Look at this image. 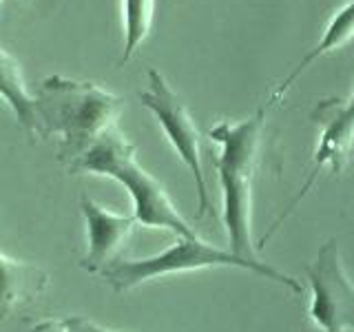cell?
<instances>
[{
  "label": "cell",
  "mask_w": 354,
  "mask_h": 332,
  "mask_svg": "<svg viewBox=\"0 0 354 332\" xmlns=\"http://www.w3.org/2000/svg\"><path fill=\"white\" fill-rule=\"evenodd\" d=\"M149 89L140 93L142 104L147 107L155 120L160 122L164 136L169 138L173 149L180 155V160L186 164V169L193 173L195 188H197V217L213 215L215 208L208 197L204 166H202V144H199V131L188 113L182 98L177 95L166 77L158 69H149Z\"/></svg>",
  "instance_id": "obj_5"
},
{
  "label": "cell",
  "mask_w": 354,
  "mask_h": 332,
  "mask_svg": "<svg viewBox=\"0 0 354 332\" xmlns=\"http://www.w3.org/2000/svg\"><path fill=\"white\" fill-rule=\"evenodd\" d=\"M62 324H64L66 332H113V330H106L104 326H100V324H95L93 319L82 317V315L64 317Z\"/></svg>",
  "instance_id": "obj_13"
},
{
  "label": "cell",
  "mask_w": 354,
  "mask_h": 332,
  "mask_svg": "<svg viewBox=\"0 0 354 332\" xmlns=\"http://www.w3.org/2000/svg\"><path fill=\"white\" fill-rule=\"evenodd\" d=\"M47 286L49 275L40 266L0 252V319L11 315L18 306L36 302Z\"/></svg>",
  "instance_id": "obj_9"
},
{
  "label": "cell",
  "mask_w": 354,
  "mask_h": 332,
  "mask_svg": "<svg viewBox=\"0 0 354 332\" xmlns=\"http://www.w3.org/2000/svg\"><path fill=\"white\" fill-rule=\"evenodd\" d=\"M266 127V107L241 122H219L208 138L219 144L215 158L221 195H224V226L230 252L248 261H261L252 239V184L259 169V151Z\"/></svg>",
  "instance_id": "obj_2"
},
{
  "label": "cell",
  "mask_w": 354,
  "mask_h": 332,
  "mask_svg": "<svg viewBox=\"0 0 354 332\" xmlns=\"http://www.w3.org/2000/svg\"><path fill=\"white\" fill-rule=\"evenodd\" d=\"M202 268H243L254 275L281 284L297 297L304 295V288L297 279L286 273L277 270L274 266L266 261H248L241 259L230 250L217 248L213 243L202 241L199 237H177L171 248L162 250L160 255L144 259H118L102 270V277L115 293H129L133 288L147 284L151 279L177 273H193Z\"/></svg>",
  "instance_id": "obj_4"
},
{
  "label": "cell",
  "mask_w": 354,
  "mask_h": 332,
  "mask_svg": "<svg viewBox=\"0 0 354 332\" xmlns=\"http://www.w3.org/2000/svg\"><path fill=\"white\" fill-rule=\"evenodd\" d=\"M69 169L73 173H91L113 177L133 197V217L140 226L164 228L177 237H197L193 226L177 213L166 188L140 166L136 147L115 127L100 138Z\"/></svg>",
  "instance_id": "obj_3"
},
{
  "label": "cell",
  "mask_w": 354,
  "mask_h": 332,
  "mask_svg": "<svg viewBox=\"0 0 354 332\" xmlns=\"http://www.w3.org/2000/svg\"><path fill=\"white\" fill-rule=\"evenodd\" d=\"M0 98L14 109L20 124L33 136H38L36 95L29 93L18 60L5 49H0Z\"/></svg>",
  "instance_id": "obj_10"
},
{
  "label": "cell",
  "mask_w": 354,
  "mask_h": 332,
  "mask_svg": "<svg viewBox=\"0 0 354 332\" xmlns=\"http://www.w3.org/2000/svg\"><path fill=\"white\" fill-rule=\"evenodd\" d=\"M352 36H354V0H352L350 5H346V7H343V9L339 11V14L335 16V20L330 22V27L326 29V33H324V38H321V42L306 55V58H304L301 62H299V66H297V69L279 84V89H274V93L270 95V100H268V104H266V109H268L270 104H274V102H279V100L286 95L288 89L292 86V82L308 69L310 62H315V60L321 58L324 53H328V51H332V49L341 47V44H343V42H348Z\"/></svg>",
  "instance_id": "obj_11"
},
{
  "label": "cell",
  "mask_w": 354,
  "mask_h": 332,
  "mask_svg": "<svg viewBox=\"0 0 354 332\" xmlns=\"http://www.w3.org/2000/svg\"><path fill=\"white\" fill-rule=\"evenodd\" d=\"M80 208L86 221V235H88V250L82 257L80 266L86 273H100L118 261V255L127 246L133 230L138 226L136 217L129 215H115L95 199L82 195Z\"/></svg>",
  "instance_id": "obj_8"
},
{
  "label": "cell",
  "mask_w": 354,
  "mask_h": 332,
  "mask_svg": "<svg viewBox=\"0 0 354 332\" xmlns=\"http://www.w3.org/2000/svg\"><path fill=\"white\" fill-rule=\"evenodd\" d=\"M122 5H124V53L120 64H124L149 36L155 0H122Z\"/></svg>",
  "instance_id": "obj_12"
},
{
  "label": "cell",
  "mask_w": 354,
  "mask_h": 332,
  "mask_svg": "<svg viewBox=\"0 0 354 332\" xmlns=\"http://www.w3.org/2000/svg\"><path fill=\"white\" fill-rule=\"evenodd\" d=\"M310 118L321 127L319 149L315 153V169L306 177V182L301 186V191L297 193V197L288 204L283 213L272 221L268 232L259 239V248L274 235V230L290 217L295 206L310 193V188L315 186V182L319 180V175L324 173V169H330L335 175H339V173H343V169H346V164H348V153H350L352 140H354V93L348 102H343L339 98L321 100V102L313 109Z\"/></svg>",
  "instance_id": "obj_7"
},
{
  "label": "cell",
  "mask_w": 354,
  "mask_h": 332,
  "mask_svg": "<svg viewBox=\"0 0 354 332\" xmlns=\"http://www.w3.org/2000/svg\"><path fill=\"white\" fill-rule=\"evenodd\" d=\"M31 332H66L64 324H62V319H44L40 321V324H36L31 328Z\"/></svg>",
  "instance_id": "obj_14"
},
{
  "label": "cell",
  "mask_w": 354,
  "mask_h": 332,
  "mask_svg": "<svg viewBox=\"0 0 354 332\" xmlns=\"http://www.w3.org/2000/svg\"><path fill=\"white\" fill-rule=\"evenodd\" d=\"M0 5H3V0H0Z\"/></svg>",
  "instance_id": "obj_15"
},
{
  "label": "cell",
  "mask_w": 354,
  "mask_h": 332,
  "mask_svg": "<svg viewBox=\"0 0 354 332\" xmlns=\"http://www.w3.org/2000/svg\"><path fill=\"white\" fill-rule=\"evenodd\" d=\"M310 282V319L324 332L354 330V286L343 273L339 243L328 239L306 266Z\"/></svg>",
  "instance_id": "obj_6"
},
{
  "label": "cell",
  "mask_w": 354,
  "mask_h": 332,
  "mask_svg": "<svg viewBox=\"0 0 354 332\" xmlns=\"http://www.w3.org/2000/svg\"><path fill=\"white\" fill-rule=\"evenodd\" d=\"M124 100L93 82L49 75L36 95L38 136H58V158L71 166L118 127Z\"/></svg>",
  "instance_id": "obj_1"
}]
</instances>
